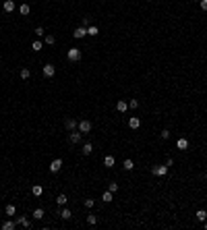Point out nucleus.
I'll return each instance as SVG.
<instances>
[{
  "instance_id": "obj_5",
  "label": "nucleus",
  "mask_w": 207,
  "mask_h": 230,
  "mask_svg": "<svg viewBox=\"0 0 207 230\" xmlns=\"http://www.w3.org/2000/svg\"><path fill=\"white\" fill-rule=\"evenodd\" d=\"M54 75H56V69H54V64H44V77L52 79Z\"/></svg>"
},
{
  "instance_id": "obj_21",
  "label": "nucleus",
  "mask_w": 207,
  "mask_h": 230,
  "mask_svg": "<svg viewBox=\"0 0 207 230\" xmlns=\"http://www.w3.org/2000/svg\"><path fill=\"white\" fill-rule=\"evenodd\" d=\"M97 33H100V29H97L95 25H89V27H87V35H91V37H95Z\"/></svg>"
},
{
  "instance_id": "obj_19",
  "label": "nucleus",
  "mask_w": 207,
  "mask_h": 230,
  "mask_svg": "<svg viewBox=\"0 0 207 230\" xmlns=\"http://www.w3.org/2000/svg\"><path fill=\"white\" fill-rule=\"evenodd\" d=\"M91 151H93V145H91V143H85L83 149H81V153H83V156H89Z\"/></svg>"
},
{
  "instance_id": "obj_27",
  "label": "nucleus",
  "mask_w": 207,
  "mask_h": 230,
  "mask_svg": "<svg viewBox=\"0 0 207 230\" xmlns=\"http://www.w3.org/2000/svg\"><path fill=\"white\" fill-rule=\"evenodd\" d=\"M70 216H73L70 209H62V211H60V218H62V220H70Z\"/></svg>"
},
{
  "instance_id": "obj_30",
  "label": "nucleus",
  "mask_w": 207,
  "mask_h": 230,
  "mask_svg": "<svg viewBox=\"0 0 207 230\" xmlns=\"http://www.w3.org/2000/svg\"><path fill=\"white\" fill-rule=\"evenodd\" d=\"M35 33H37V37H44L46 35V29L44 27H35Z\"/></svg>"
},
{
  "instance_id": "obj_23",
  "label": "nucleus",
  "mask_w": 207,
  "mask_h": 230,
  "mask_svg": "<svg viewBox=\"0 0 207 230\" xmlns=\"http://www.w3.org/2000/svg\"><path fill=\"white\" fill-rule=\"evenodd\" d=\"M15 226H17V222H11V220H8V222L2 224V230H15Z\"/></svg>"
},
{
  "instance_id": "obj_33",
  "label": "nucleus",
  "mask_w": 207,
  "mask_h": 230,
  "mask_svg": "<svg viewBox=\"0 0 207 230\" xmlns=\"http://www.w3.org/2000/svg\"><path fill=\"white\" fill-rule=\"evenodd\" d=\"M128 108L137 110V108H139V100H131V102H128Z\"/></svg>"
},
{
  "instance_id": "obj_36",
  "label": "nucleus",
  "mask_w": 207,
  "mask_h": 230,
  "mask_svg": "<svg viewBox=\"0 0 207 230\" xmlns=\"http://www.w3.org/2000/svg\"><path fill=\"white\" fill-rule=\"evenodd\" d=\"M93 203H95L93 199H85V207H87V209H89V207H93Z\"/></svg>"
},
{
  "instance_id": "obj_25",
  "label": "nucleus",
  "mask_w": 207,
  "mask_h": 230,
  "mask_svg": "<svg viewBox=\"0 0 207 230\" xmlns=\"http://www.w3.org/2000/svg\"><path fill=\"white\" fill-rule=\"evenodd\" d=\"M29 11H31L29 4H21V6H19V12H21V15H29Z\"/></svg>"
},
{
  "instance_id": "obj_28",
  "label": "nucleus",
  "mask_w": 207,
  "mask_h": 230,
  "mask_svg": "<svg viewBox=\"0 0 207 230\" xmlns=\"http://www.w3.org/2000/svg\"><path fill=\"white\" fill-rule=\"evenodd\" d=\"M31 48H33L35 52H39V50H42V48H44V44H42V42H39V39H35L33 44H31Z\"/></svg>"
},
{
  "instance_id": "obj_10",
  "label": "nucleus",
  "mask_w": 207,
  "mask_h": 230,
  "mask_svg": "<svg viewBox=\"0 0 207 230\" xmlns=\"http://www.w3.org/2000/svg\"><path fill=\"white\" fill-rule=\"evenodd\" d=\"M4 12H12L15 9H17V4H15V0H4Z\"/></svg>"
},
{
  "instance_id": "obj_9",
  "label": "nucleus",
  "mask_w": 207,
  "mask_h": 230,
  "mask_svg": "<svg viewBox=\"0 0 207 230\" xmlns=\"http://www.w3.org/2000/svg\"><path fill=\"white\" fill-rule=\"evenodd\" d=\"M60 168H62V160H60V158L52 160V164H50V172H54V174H56L58 170H60Z\"/></svg>"
},
{
  "instance_id": "obj_8",
  "label": "nucleus",
  "mask_w": 207,
  "mask_h": 230,
  "mask_svg": "<svg viewBox=\"0 0 207 230\" xmlns=\"http://www.w3.org/2000/svg\"><path fill=\"white\" fill-rule=\"evenodd\" d=\"M85 35H87V27H83V25H81V27H77V29L73 31V37H77V39L85 37Z\"/></svg>"
},
{
  "instance_id": "obj_17",
  "label": "nucleus",
  "mask_w": 207,
  "mask_h": 230,
  "mask_svg": "<svg viewBox=\"0 0 207 230\" xmlns=\"http://www.w3.org/2000/svg\"><path fill=\"white\" fill-rule=\"evenodd\" d=\"M195 218L199 220V222H205V220H207V211H205V209H199V211L195 214Z\"/></svg>"
},
{
  "instance_id": "obj_1",
  "label": "nucleus",
  "mask_w": 207,
  "mask_h": 230,
  "mask_svg": "<svg viewBox=\"0 0 207 230\" xmlns=\"http://www.w3.org/2000/svg\"><path fill=\"white\" fill-rule=\"evenodd\" d=\"M81 56H83V52H81L79 48H70L69 52H66V58H69L70 62H79Z\"/></svg>"
},
{
  "instance_id": "obj_34",
  "label": "nucleus",
  "mask_w": 207,
  "mask_h": 230,
  "mask_svg": "<svg viewBox=\"0 0 207 230\" xmlns=\"http://www.w3.org/2000/svg\"><path fill=\"white\" fill-rule=\"evenodd\" d=\"M87 222H89V224H97V218H95L93 214H89V216H87Z\"/></svg>"
},
{
  "instance_id": "obj_24",
  "label": "nucleus",
  "mask_w": 207,
  "mask_h": 230,
  "mask_svg": "<svg viewBox=\"0 0 207 230\" xmlns=\"http://www.w3.org/2000/svg\"><path fill=\"white\" fill-rule=\"evenodd\" d=\"M112 199H114V197H112V191H106V193L102 195V201H106V203H110Z\"/></svg>"
},
{
  "instance_id": "obj_37",
  "label": "nucleus",
  "mask_w": 207,
  "mask_h": 230,
  "mask_svg": "<svg viewBox=\"0 0 207 230\" xmlns=\"http://www.w3.org/2000/svg\"><path fill=\"white\" fill-rule=\"evenodd\" d=\"M205 228H207V220H205Z\"/></svg>"
},
{
  "instance_id": "obj_15",
  "label": "nucleus",
  "mask_w": 207,
  "mask_h": 230,
  "mask_svg": "<svg viewBox=\"0 0 207 230\" xmlns=\"http://www.w3.org/2000/svg\"><path fill=\"white\" fill-rule=\"evenodd\" d=\"M114 164H116L114 156H106V158H104V166H106V168H112Z\"/></svg>"
},
{
  "instance_id": "obj_26",
  "label": "nucleus",
  "mask_w": 207,
  "mask_h": 230,
  "mask_svg": "<svg viewBox=\"0 0 207 230\" xmlns=\"http://www.w3.org/2000/svg\"><path fill=\"white\" fill-rule=\"evenodd\" d=\"M29 77H31V70H29V69H21V79L27 81Z\"/></svg>"
},
{
  "instance_id": "obj_31",
  "label": "nucleus",
  "mask_w": 207,
  "mask_h": 230,
  "mask_svg": "<svg viewBox=\"0 0 207 230\" xmlns=\"http://www.w3.org/2000/svg\"><path fill=\"white\" fill-rule=\"evenodd\" d=\"M44 42H46L48 46H52L54 44V35H44Z\"/></svg>"
},
{
  "instance_id": "obj_22",
  "label": "nucleus",
  "mask_w": 207,
  "mask_h": 230,
  "mask_svg": "<svg viewBox=\"0 0 207 230\" xmlns=\"http://www.w3.org/2000/svg\"><path fill=\"white\" fill-rule=\"evenodd\" d=\"M44 214H46V211H44L42 207H37V209H33V218H35V220H42V218H44Z\"/></svg>"
},
{
  "instance_id": "obj_35",
  "label": "nucleus",
  "mask_w": 207,
  "mask_h": 230,
  "mask_svg": "<svg viewBox=\"0 0 207 230\" xmlns=\"http://www.w3.org/2000/svg\"><path fill=\"white\" fill-rule=\"evenodd\" d=\"M199 6H201V11H207V0H199Z\"/></svg>"
},
{
  "instance_id": "obj_2",
  "label": "nucleus",
  "mask_w": 207,
  "mask_h": 230,
  "mask_svg": "<svg viewBox=\"0 0 207 230\" xmlns=\"http://www.w3.org/2000/svg\"><path fill=\"white\" fill-rule=\"evenodd\" d=\"M168 170H170V168H168L166 164H160V166H153V168H151V172L155 174V176H166Z\"/></svg>"
},
{
  "instance_id": "obj_14",
  "label": "nucleus",
  "mask_w": 207,
  "mask_h": 230,
  "mask_svg": "<svg viewBox=\"0 0 207 230\" xmlns=\"http://www.w3.org/2000/svg\"><path fill=\"white\" fill-rule=\"evenodd\" d=\"M122 168H124V170H127V172H131V170H133V168H135V162L131 160V158H127V160L122 162Z\"/></svg>"
},
{
  "instance_id": "obj_29",
  "label": "nucleus",
  "mask_w": 207,
  "mask_h": 230,
  "mask_svg": "<svg viewBox=\"0 0 207 230\" xmlns=\"http://www.w3.org/2000/svg\"><path fill=\"white\" fill-rule=\"evenodd\" d=\"M120 187H118V183H108V191H112V193H116Z\"/></svg>"
},
{
  "instance_id": "obj_13",
  "label": "nucleus",
  "mask_w": 207,
  "mask_h": 230,
  "mask_svg": "<svg viewBox=\"0 0 207 230\" xmlns=\"http://www.w3.org/2000/svg\"><path fill=\"white\" fill-rule=\"evenodd\" d=\"M15 222L19 224V226H23V228H29L31 224H29V220L25 218V216H19V218H15Z\"/></svg>"
},
{
  "instance_id": "obj_32",
  "label": "nucleus",
  "mask_w": 207,
  "mask_h": 230,
  "mask_svg": "<svg viewBox=\"0 0 207 230\" xmlns=\"http://www.w3.org/2000/svg\"><path fill=\"white\" fill-rule=\"evenodd\" d=\"M160 137L164 139V141H166V139H170V131H168V129H164V131L160 133Z\"/></svg>"
},
{
  "instance_id": "obj_11",
  "label": "nucleus",
  "mask_w": 207,
  "mask_h": 230,
  "mask_svg": "<svg viewBox=\"0 0 207 230\" xmlns=\"http://www.w3.org/2000/svg\"><path fill=\"white\" fill-rule=\"evenodd\" d=\"M116 110H118L120 114H124V112L128 110V102H124V100H120V102L116 104Z\"/></svg>"
},
{
  "instance_id": "obj_20",
  "label": "nucleus",
  "mask_w": 207,
  "mask_h": 230,
  "mask_svg": "<svg viewBox=\"0 0 207 230\" xmlns=\"http://www.w3.org/2000/svg\"><path fill=\"white\" fill-rule=\"evenodd\" d=\"M4 214H6V216H15V214H17V207L12 205V203L11 205H6L4 207Z\"/></svg>"
},
{
  "instance_id": "obj_12",
  "label": "nucleus",
  "mask_w": 207,
  "mask_h": 230,
  "mask_svg": "<svg viewBox=\"0 0 207 230\" xmlns=\"http://www.w3.org/2000/svg\"><path fill=\"white\" fill-rule=\"evenodd\" d=\"M176 147H178V149H188V139H184V137H180L178 139V141H176Z\"/></svg>"
},
{
  "instance_id": "obj_3",
  "label": "nucleus",
  "mask_w": 207,
  "mask_h": 230,
  "mask_svg": "<svg viewBox=\"0 0 207 230\" xmlns=\"http://www.w3.org/2000/svg\"><path fill=\"white\" fill-rule=\"evenodd\" d=\"M81 139H83V133H81V131H70L69 133V141L73 143V145L81 143Z\"/></svg>"
},
{
  "instance_id": "obj_4",
  "label": "nucleus",
  "mask_w": 207,
  "mask_h": 230,
  "mask_svg": "<svg viewBox=\"0 0 207 230\" xmlns=\"http://www.w3.org/2000/svg\"><path fill=\"white\" fill-rule=\"evenodd\" d=\"M77 131H81L83 135H85V133H89V131H91V122H89V120H79V127H77Z\"/></svg>"
},
{
  "instance_id": "obj_18",
  "label": "nucleus",
  "mask_w": 207,
  "mask_h": 230,
  "mask_svg": "<svg viewBox=\"0 0 207 230\" xmlns=\"http://www.w3.org/2000/svg\"><path fill=\"white\" fill-rule=\"evenodd\" d=\"M66 201H69V197L64 195V193H60V195L56 197V203H58V205H66Z\"/></svg>"
},
{
  "instance_id": "obj_7",
  "label": "nucleus",
  "mask_w": 207,
  "mask_h": 230,
  "mask_svg": "<svg viewBox=\"0 0 207 230\" xmlns=\"http://www.w3.org/2000/svg\"><path fill=\"white\" fill-rule=\"evenodd\" d=\"M64 127L69 129V133H70V131H77V127H79V122H77L75 118H66V120H64Z\"/></svg>"
},
{
  "instance_id": "obj_6",
  "label": "nucleus",
  "mask_w": 207,
  "mask_h": 230,
  "mask_svg": "<svg viewBox=\"0 0 207 230\" xmlns=\"http://www.w3.org/2000/svg\"><path fill=\"white\" fill-rule=\"evenodd\" d=\"M128 127L133 129V131H137V129L141 127V118H139V116H131V118H128Z\"/></svg>"
},
{
  "instance_id": "obj_16",
  "label": "nucleus",
  "mask_w": 207,
  "mask_h": 230,
  "mask_svg": "<svg viewBox=\"0 0 207 230\" xmlns=\"http://www.w3.org/2000/svg\"><path fill=\"white\" fill-rule=\"evenodd\" d=\"M31 193H33L35 197H42L44 195V187H42V184H35L33 189H31Z\"/></svg>"
},
{
  "instance_id": "obj_38",
  "label": "nucleus",
  "mask_w": 207,
  "mask_h": 230,
  "mask_svg": "<svg viewBox=\"0 0 207 230\" xmlns=\"http://www.w3.org/2000/svg\"><path fill=\"white\" fill-rule=\"evenodd\" d=\"M193 2H197V0H193Z\"/></svg>"
}]
</instances>
